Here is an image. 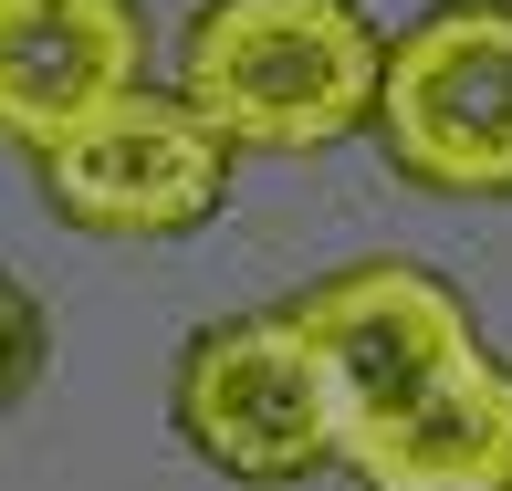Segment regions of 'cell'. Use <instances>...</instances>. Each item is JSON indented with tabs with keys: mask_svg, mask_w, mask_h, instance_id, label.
<instances>
[{
	"mask_svg": "<svg viewBox=\"0 0 512 491\" xmlns=\"http://www.w3.org/2000/svg\"><path fill=\"white\" fill-rule=\"evenodd\" d=\"M387 32L356 0H199L178 32V95L241 157H324L377 126Z\"/></svg>",
	"mask_w": 512,
	"mask_h": 491,
	"instance_id": "cell-1",
	"label": "cell"
},
{
	"mask_svg": "<svg viewBox=\"0 0 512 491\" xmlns=\"http://www.w3.org/2000/svg\"><path fill=\"white\" fill-rule=\"evenodd\" d=\"M168 418L189 439L199 471L241 481V491H283L314 481L345 460V387L335 356L314 345V324L293 314H230L199 324L178 345V377H168Z\"/></svg>",
	"mask_w": 512,
	"mask_h": 491,
	"instance_id": "cell-2",
	"label": "cell"
},
{
	"mask_svg": "<svg viewBox=\"0 0 512 491\" xmlns=\"http://www.w3.org/2000/svg\"><path fill=\"white\" fill-rule=\"evenodd\" d=\"M377 136L429 199H512V0H439L387 42Z\"/></svg>",
	"mask_w": 512,
	"mask_h": 491,
	"instance_id": "cell-3",
	"label": "cell"
},
{
	"mask_svg": "<svg viewBox=\"0 0 512 491\" xmlns=\"http://www.w3.org/2000/svg\"><path fill=\"white\" fill-rule=\"evenodd\" d=\"M293 314H304L314 345L335 356V387H345V450H356V439L408 429V418H429L439 397H460L481 366H492V345H481L471 303L439 283V272L398 262V251H387V262L324 272Z\"/></svg>",
	"mask_w": 512,
	"mask_h": 491,
	"instance_id": "cell-4",
	"label": "cell"
},
{
	"mask_svg": "<svg viewBox=\"0 0 512 491\" xmlns=\"http://www.w3.org/2000/svg\"><path fill=\"white\" fill-rule=\"evenodd\" d=\"M230 136L209 126L189 95H115L84 126H63L53 147H32L42 209L84 241H178L230 199Z\"/></svg>",
	"mask_w": 512,
	"mask_h": 491,
	"instance_id": "cell-5",
	"label": "cell"
},
{
	"mask_svg": "<svg viewBox=\"0 0 512 491\" xmlns=\"http://www.w3.org/2000/svg\"><path fill=\"white\" fill-rule=\"evenodd\" d=\"M147 84L136 0H0V136L53 147L95 105Z\"/></svg>",
	"mask_w": 512,
	"mask_h": 491,
	"instance_id": "cell-6",
	"label": "cell"
},
{
	"mask_svg": "<svg viewBox=\"0 0 512 491\" xmlns=\"http://www.w3.org/2000/svg\"><path fill=\"white\" fill-rule=\"evenodd\" d=\"M345 471L366 491H512V366L492 356L429 418H408L387 439H356Z\"/></svg>",
	"mask_w": 512,
	"mask_h": 491,
	"instance_id": "cell-7",
	"label": "cell"
},
{
	"mask_svg": "<svg viewBox=\"0 0 512 491\" xmlns=\"http://www.w3.org/2000/svg\"><path fill=\"white\" fill-rule=\"evenodd\" d=\"M42 356H53V314L32 303L21 272H0V408H21V397H32Z\"/></svg>",
	"mask_w": 512,
	"mask_h": 491,
	"instance_id": "cell-8",
	"label": "cell"
}]
</instances>
